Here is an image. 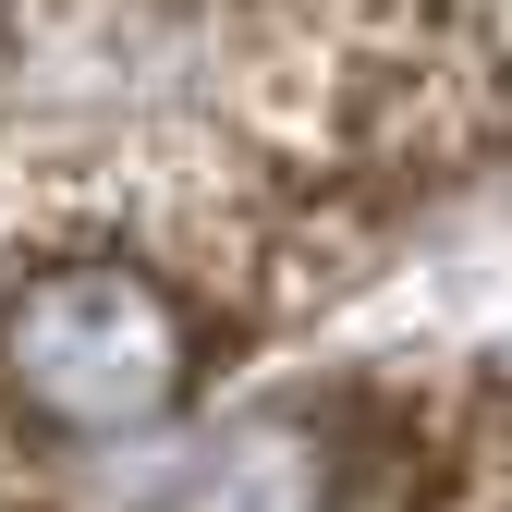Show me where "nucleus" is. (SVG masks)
Masks as SVG:
<instances>
[{
	"instance_id": "obj_1",
	"label": "nucleus",
	"mask_w": 512,
	"mask_h": 512,
	"mask_svg": "<svg viewBox=\"0 0 512 512\" xmlns=\"http://www.w3.org/2000/svg\"><path fill=\"white\" fill-rule=\"evenodd\" d=\"M378 269L208 110H0V512L183 452Z\"/></svg>"
},
{
	"instance_id": "obj_2",
	"label": "nucleus",
	"mask_w": 512,
	"mask_h": 512,
	"mask_svg": "<svg viewBox=\"0 0 512 512\" xmlns=\"http://www.w3.org/2000/svg\"><path fill=\"white\" fill-rule=\"evenodd\" d=\"M159 74L293 196L391 232L512 171V0H135Z\"/></svg>"
}]
</instances>
